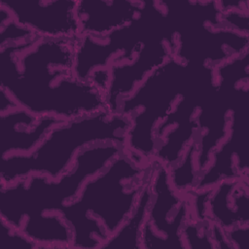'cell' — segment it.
Segmentation results:
<instances>
[{
    "label": "cell",
    "mask_w": 249,
    "mask_h": 249,
    "mask_svg": "<svg viewBox=\"0 0 249 249\" xmlns=\"http://www.w3.org/2000/svg\"><path fill=\"white\" fill-rule=\"evenodd\" d=\"M19 231L39 248H71V229L58 212L26 216Z\"/></svg>",
    "instance_id": "4fadbf2b"
},
{
    "label": "cell",
    "mask_w": 249,
    "mask_h": 249,
    "mask_svg": "<svg viewBox=\"0 0 249 249\" xmlns=\"http://www.w3.org/2000/svg\"><path fill=\"white\" fill-rule=\"evenodd\" d=\"M35 38L39 37L35 36L23 26L18 24L13 18L0 26V47L10 43H21Z\"/></svg>",
    "instance_id": "e0dca14e"
},
{
    "label": "cell",
    "mask_w": 249,
    "mask_h": 249,
    "mask_svg": "<svg viewBox=\"0 0 249 249\" xmlns=\"http://www.w3.org/2000/svg\"><path fill=\"white\" fill-rule=\"evenodd\" d=\"M175 38H156L146 42L132 59L109 66V83L105 94L106 110L118 114L127 98L145 78L175 54Z\"/></svg>",
    "instance_id": "9c48e42d"
},
{
    "label": "cell",
    "mask_w": 249,
    "mask_h": 249,
    "mask_svg": "<svg viewBox=\"0 0 249 249\" xmlns=\"http://www.w3.org/2000/svg\"><path fill=\"white\" fill-rule=\"evenodd\" d=\"M226 232L232 249H244L248 240L249 224L237 225Z\"/></svg>",
    "instance_id": "ac0fdd59"
},
{
    "label": "cell",
    "mask_w": 249,
    "mask_h": 249,
    "mask_svg": "<svg viewBox=\"0 0 249 249\" xmlns=\"http://www.w3.org/2000/svg\"><path fill=\"white\" fill-rule=\"evenodd\" d=\"M18 107V105L15 102L13 97L4 89L0 88V114L6 113Z\"/></svg>",
    "instance_id": "ffe728a7"
},
{
    "label": "cell",
    "mask_w": 249,
    "mask_h": 249,
    "mask_svg": "<svg viewBox=\"0 0 249 249\" xmlns=\"http://www.w3.org/2000/svg\"><path fill=\"white\" fill-rule=\"evenodd\" d=\"M151 202L147 222L172 248H186L182 231L191 213L190 196L179 193L171 184L169 168L153 161L150 177Z\"/></svg>",
    "instance_id": "52a82bcc"
},
{
    "label": "cell",
    "mask_w": 249,
    "mask_h": 249,
    "mask_svg": "<svg viewBox=\"0 0 249 249\" xmlns=\"http://www.w3.org/2000/svg\"><path fill=\"white\" fill-rule=\"evenodd\" d=\"M248 84H243L236 93L228 134L212 153L208 166L199 175L193 191L215 186L222 180H249L247 102Z\"/></svg>",
    "instance_id": "8992f818"
},
{
    "label": "cell",
    "mask_w": 249,
    "mask_h": 249,
    "mask_svg": "<svg viewBox=\"0 0 249 249\" xmlns=\"http://www.w3.org/2000/svg\"><path fill=\"white\" fill-rule=\"evenodd\" d=\"M150 177L144 185L138 201L131 214L114 233L108 236L99 249H142L141 232L143 225L147 220L148 210L151 202Z\"/></svg>",
    "instance_id": "5bb4252c"
},
{
    "label": "cell",
    "mask_w": 249,
    "mask_h": 249,
    "mask_svg": "<svg viewBox=\"0 0 249 249\" xmlns=\"http://www.w3.org/2000/svg\"><path fill=\"white\" fill-rule=\"evenodd\" d=\"M196 138L173 166L169 167V178L172 186L181 194L188 195L196 187L198 179L196 163Z\"/></svg>",
    "instance_id": "9a60e30c"
},
{
    "label": "cell",
    "mask_w": 249,
    "mask_h": 249,
    "mask_svg": "<svg viewBox=\"0 0 249 249\" xmlns=\"http://www.w3.org/2000/svg\"><path fill=\"white\" fill-rule=\"evenodd\" d=\"M182 235L186 248H215L210 231V220L199 221L190 213Z\"/></svg>",
    "instance_id": "2e32d148"
},
{
    "label": "cell",
    "mask_w": 249,
    "mask_h": 249,
    "mask_svg": "<svg viewBox=\"0 0 249 249\" xmlns=\"http://www.w3.org/2000/svg\"><path fill=\"white\" fill-rule=\"evenodd\" d=\"M146 1L78 0L76 13L81 35L102 37L132 22Z\"/></svg>",
    "instance_id": "8fae6325"
},
{
    "label": "cell",
    "mask_w": 249,
    "mask_h": 249,
    "mask_svg": "<svg viewBox=\"0 0 249 249\" xmlns=\"http://www.w3.org/2000/svg\"><path fill=\"white\" fill-rule=\"evenodd\" d=\"M249 180H222L212 187L207 199V215L211 222L228 231L249 224Z\"/></svg>",
    "instance_id": "7c38bea8"
},
{
    "label": "cell",
    "mask_w": 249,
    "mask_h": 249,
    "mask_svg": "<svg viewBox=\"0 0 249 249\" xmlns=\"http://www.w3.org/2000/svg\"><path fill=\"white\" fill-rule=\"evenodd\" d=\"M76 43L35 38L0 47V88L37 117L70 121L106 110L105 93L74 73Z\"/></svg>",
    "instance_id": "6da1fadb"
},
{
    "label": "cell",
    "mask_w": 249,
    "mask_h": 249,
    "mask_svg": "<svg viewBox=\"0 0 249 249\" xmlns=\"http://www.w3.org/2000/svg\"><path fill=\"white\" fill-rule=\"evenodd\" d=\"M152 164L136 162L124 150L86 181L78 196L58 212L71 229V248L101 247L131 214Z\"/></svg>",
    "instance_id": "7a4b0ae2"
},
{
    "label": "cell",
    "mask_w": 249,
    "mask_h": 249,
    "mask_svg": "<svg viewBox=\"0 0 249 249\" xmlns=\"http://www.w3.org/2000/svg\"><path fill=\"white\" fill-rule=\"evenodd\" d=\"M129 125L128 117L108 110L61 122L52 127L30 153L0 159V186L34 174L56 179L68 171L78 154L90 145L115 142L124 146Z\"/></svg>",
    "instance_id": "3957f363"
},
{
    "label": "cell",
    "mask_w": 249,
    "mask_h": 249,
    "mask_svg": "<svg viewBox=\"0 0 249 249\" xmlns=\"http://www.w3.org/2000/svg\"><path fill=\"white\" fill-rule=\"evenodd\" d=\"M78 0H0L13 19L35 36L46 39H78Z\"/></svg>",
    "instance_id": "ba28073f"
},
{
    "label": "cell",
    "mask_w": 249,
    "mask_h": 249,
    "mask_svg": "<svg viewBox=\"0 0 249 249\" xmlns=\"http://www.w3.org/2000/svg\"><path fill=\"white\" fill-rule=\"evenodd\" d=\"M202 65L171 56L150 73L120 105L118 114L128 117L124 152L136 162L149 165L157 147L156 129L171 113L180 96L192 86Z\"/></svg>",
    "instance_id": "5b68a950"
},
{
    "label": "cell",
    "mask_w": 249,
    "mask_h": 249,
    "mask_svg": "<svg viewBox=\"0 0 249 249\" xmlns=\"http://www.w3.org/2000/svg\"><path fill=\"white\" fill-rule=\"evenodd\" d=\"M210 231H211V236H212L215 248L232 249L229 241V238L227 236V232L221 226L210 221Z\"/></svg>",
    "instance_id": "d6986e66"
},
{
    "label": "cell",
    "mask_w": 249,
    "mask_h": 249,
    "mask_svg": "<svg viewBox=\"0 0 249 249\" xmlns=\"http://www.w3.org/2000/svg\"><path fill=\"white\" fill-rule=\"evenodd\" d=\"M53 117H37L18 107L0 114V159L30 153L57 124Z\"/></svg>",
    "instance_id": "30bf717a"
},
{
    "label": "cell",
    "mask_w": 249,
    "mask_h": 249,
    "mask_svg": "<svg viewBox=\"0 0 249 249\" xmlns=\"http://www.w3.org/2000/svg\"><path fill=\"white\" fill-rule=\"evenodd\" d=\"M124 150L120 143H97L83 149L68 171L56 179L30 175L0 186V219L19 230L26 216L59 212L79 195L87 180L99 173Z\"/></svg>",
    "instance_id": "277c9868"
}]
</instances>
